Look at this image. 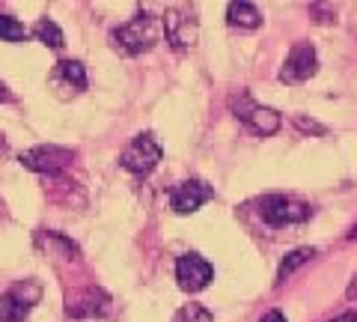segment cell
<instances>
[{
    "instance_id": "d6986e66",
    "label": "cell",
    "mask_w": 357,
    "mask_h": 322,
    "mask_svg": "<svg viewBox=\"0 0 357 322\" xmlns=\"http://www.w3.org/2000/svg\"><path fill=\"white\" fill-rule=\"evenodd\" d=\"M0 102H13V93H9V87L0 81Z\"/></svg>"
},
{
    "instance_id": "5b68a950",
    "label": "cell",
    "mask_w": 357,
    "mask_h": 322,
    "mask_svg": "<svg viewBox=\"0 0 357 322\" xmlns=\"http://www.w3.org/2000/svg\"><path fill=\"white\" fill-rule=\"evenodd\" d=\"M161 155H164L161 143L155 140V135H149V131H146V135H137L128 143L126 152L119 155V164L128 173H134V176H149L155 168H158Z\"/></svg>"
},
{
    "instance_id": "9c48e42d",
    "label": "cell",
    "mask_w": 357,
    "mask_h": 322,
    "mask_svg": "<svg viewBox=\"0 0 357 322\" xmlns=\"http://www.w3.org/2000/svg\"><path fill=\"white\" fill-rule=\"evenodd\" d=\"M211 277H215V269H211V263L203 260L199 254H185V257L176 260V281L185 293L206 290L211 284Z\"/></svg>"
},
{
    "instance_id": "8fae6325",
    "label": "cell",
    "mask_w": 357,
    "mask_h": 322,
    "mask_svg": "<svg viewBox=\"0 0 357 322\" xmlns=\"http://www.w3.org/2000/svg\"><path fill=\"white\" fill-rule=\"evenodd\" d=\"M227 21L232 27H241V30H253L262 24V13L256 9L253 3H248V0H236V3L227 6Z\"/></svg>"
},
{
    "instance_id": "2e32d148",
    "label": "cell",
    "mask_w": 357,
    "mask_h": 322,
    "mask_svg": "<svg viewBox=\"0 0 357 322\" xmlns=\"http://www.w3.org/2000/svg\"><path fill=\"white\" fill-rule=\"evenodd\" d=\"M173 322H215V316H211L203 305H185V307L176 314Z\"/></svg>"
},
{
    "instance_id": "5bb4252c",
    "label": "cell",
    "mask_w": 357,
    "mask_h": 322,
    "mask_svg": "<svg viewBox=\"0 0 357 322\" xmlns=\"http://www.w3.org/2000/svg\"><path fill=\"white\" fill-rule=\"evenodd\" d=\"M33 36H36L42 45L54 48V51L63 48V30L57 27V21H51V18H39L36 24H33Z\"/></svg>"
},
{
    "instance_id": "ac0fdd59",
    "label": "cell",
    "mask_w": 357,
    "mask_h": 322,
    "mask_svg": "<svg viewBox=\"0 0 357 322\" xmlns=\"http://www.w3.org/2000/svg\"><path fill=\"white\" fill-rule=\"evenodd\" d=\"M259 322H286V316L280 314V310H268V314H265Z\"/></svg>"
},
{
    "instance_id": "3957f363",
    "label": "cell",
    "mask_w": 357,
    "mask_h": 322,
    "mask_svg": "<svg viewBox=\"0 0 357 322\" xmlns=\"http://www.w3.org/2000/svg\"><path fill=\"white\" fill-rule=\"evenodd\" d=\"M161 27H164V36L173 51H191L197 45L199 21L191 6H170L161 18Z\"/></svg>"
},
{
    "instance_id": "44dd1931",
    "label": "cell",
    "mask_w": 357,
    "mask_h": 322,
    "mask_svg": "<svg viewBox=\"0 0 357 322\" xmlns=\"http://www.w3.org/2000/svg\"><path fill=\"white\" fill-rule=\"evenodd\" d=\"M331 322H357V314H354V310H349V314H342V316L331 319Z\"/></svg>"
},
{
    "instance_id": "4fadbf2b",
    "label": "cell",
    "mask_w": 357,
    "mask_h": 322,
    "mask_svg": "<svg viewBox=\"0 0 357 322\" xmlns=\"http://www.w3.org/2000/svg\"><path fill=\"white\" fill-rule=\"evenodd\" d=\"M312 257H316V248H295V251H289L286 260L280 263V269H277V286L286 284V277H292L301 265L310 263Z\"/></svg>"
},
{
    "instance_id": "9a60e30c",
    "label": "cell",
    "mask_w": 357,
    "mask_h": 322,
    "mask_svg": "<svg viewBox=\"0 0 357 322\" xmlns=\"http://www.w3.org/2000/svg\"><path fill=\"white\" fill-rule=\"evenodd\" d=\"M0 39L3 42H24L27 39V27L18 18L0 13Z\"/></svg>"
},
{
    "instance_id": "6da1fadb",
    "label": "cell",
    "mask_w": 357,
    "mask_h": 322,
    "mask_svg": "<svg viewBox=\"0 0 357 322\" xmlns=\"http://www.w3.org/2000/svg\"><path fill=\"white\" fill-rule=\"evenodd\" d=\"M161 21L149 15V13H140L134 15L128 24H119L116 30H110V48L126 54V57H137L143 51H152L161 39Z\"/></svg>"
},
{
    "instance_id": "ffe728a7",
    "label": "cell",
    "mask_w": 357,
    "mask_h": 322,
    "mask_svg": "<svg viewBox=\"0 0 357 322\" xmlns=\"http://www.w3.org/2000/svg\"><path fill=\"white\" fill-rule=\"evenodd\" d=\"M345 298H357V275L351 277V284H349V290H345Z\"/></svg>"
},
{
    "instance_id": "52a82bcc",
    "label": "cell",
    "mask_w": 357,
    "mask_h": 322,
    "mask_svg": "<svg viewBox=\"0 0 357 322\" xmlns=\"http://www.w3.org/2000/svg\"><path fill=\"white\" fill-rule=\"evenodd\" d=\"M75 152L57 147V143H42V147H33L27 152H21V164L27 170H36V173H48V176H57L72 164Z\"/></svg>"
},
{
    "instance_id": "277c9868",
    "label": "cell",
    "mask_w": 357,
    "mask_h": 322,
    "mask_svg": "<svg viewBox=\"0 0 357 322\" xmlns=\"http://www.w3.org/2000/svg\"><path fill=\"white\" fill-rule=\"evenodd\" d=\"M229 108H232V114H236L241 123L248 126L253 135H259V138H271V135H277V131H280V126H283V117L277 114L274 108L256 105L248 93H241L238 98H232Z\"/></svg>"
},
{
    "instance_id": "30bf717a",
    "label": "cell",
    "mask_w": 357,
    "mask_h": 322,
    "mask_svg": "<svg viewBox=\"0 0 357 322\" xmlns=\"http://www.w3.org/2000/svg\"><path fill=\"white\" fill-rule=\"evenodd\" d=\"M211 197H215V191L203 180H185L170 188V209L176 215H191L203 203H208Z\"/></svg>"
},
{
    "instance_id": "7402d4cb",
    "label": "cell",
    "mask_w": 357,
    "mask_h": 322,
    "mask_svg": "<svg viewBox=\"0 0 357 322\" xmlns=\"http://www.w3.org/2000/svg\"><path fill=\"white\" fill-rule=\"evenodd\" d=\"M349 239H357V224H354V227L349 230Z\"/></svg>"
},
{
    "instance_id": "7c38bea8",
    "label": "cell",
    "mask_w": 357,
    "mask_h": 322,
    "mask_svg": "<svg viewBox=\"0 0 357 322\" xmlns=\"http://www.w3.org/2000/svg\"><path fill=\"white\" fill-rule=\"evenodd\" d=\"M54 81H63L66 87H72V93L86 90V69L81 60H60L57 69H54Z\"/></svg>"
},
{
    "instance_id": "7a4b0ae2",
    "label": "cell",
    "mask_w": 357,
    "mask_h": 322,
    "mask_svg": "<svg viewBox=\"0 0 357 322\" xmlns=\"http://www.w3.org/2000/svg\"><path fill=\"white\" fill-rule=\"evenodd\" d=\"M259 218L268 227L280 230V227L304 224L307 218H312V206L301 203L295 197H286V194H268L259 200Z\"/></svg>"
},
{
    "instance_id": "8992f818",
    "label": "cell",
    "mask_w": 357,
    "mask_h": 322,
    "mask_svg": "<svg viewBox=\"0 0 357 322\" xmlns=\"http://www.w3.org/2000/svg\"><path fill=\"white\" fill-rule=\"evenodd\" d=\"M42 286L36 281H24L0 295V322H24L30 316L33 305L39 302Z\"/></svg>"
},
{
    "instance_id": "e0dca14e",
    "label": "cell",
    "mask_w": 357,
    "mask_h": 322,
    "mask_svg": "<svg viewBox=\"0 0 357 322\" xmlns=\"http://www.w3.org/2000/svg\"><path fill=\"white\" fill-rule=\"evenodd\" d=\"M295 126L301 129V131H307V135H325V126H321V123H316V119H307V117H295Z\"/></svg>"
},
{
    "instance_id": "ba28073f",
    "label": "cell",
    "mask_w": 357,
    "mask_h": 322,
    "mask_svg": "<svg viewBox=\"0 0 357 322\" xmlns=\"http://www.w3.org/2000/svg\"><path fill=\"white\" fill-rule=\"evenodd\" d=\"M319 72V54L310 42H295L292 51L280 69V81L283 84H304L312 75Z\"/></svg>"
}]
</instances>
